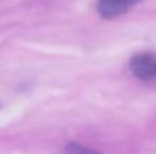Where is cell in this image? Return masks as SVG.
Masks as SVG:
<instances>
[{"label": "cell", "mask_w": 156, "mask_h": 154, "mask_svg": "<svg viewBox=\"0 0 156 154\" xmlns=\"http://www.w3.org/2000/svg\"><path fill=\"white\" fill-rule=\"evenodd\" d=\"M132 74L143 82L156 80V53L155 51H143L136 53L130 60Z\"/></svg>", "instance_id": "1"}, {"label": "cell", "mask_w": 156, "mask_h": 154, "mask_svg": "<svg viewBox=\"0 0 156 154\" xmlns=\"http://www.w3.org/2000/svg\"><path fill=\"white\" fill-rule=\"evenodd\" d=\"M143 0H97V11L103 18H117Z\"/></svg>", "instance_id": "2"}, {"label": "cell", "mask_w": 156, "mask_h": 154, "mask_svg": "<svg viewBox=\"0 0 156 154\" xmlns=\"http://www.w3.org/2000/svg\"><path fill=\"white\" fill-rule=\"evenodd\" d=\"M65 150H67V151H76V153H80V151H83V153H91V151H93L91 148L79 147V145H76V144H71V145H68Z\"/></svg>", "instance_id": "3"}]
</instances>
